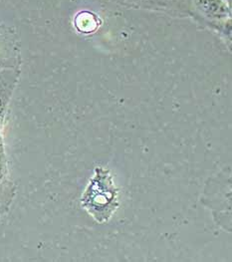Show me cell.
Returning <instances> with one entry per match:
<instances>
[{"mask_svg": "<svg viewBox=\"0 0 232 262\" xmlns=\"http://www.w3.org/2000/svg\"><path fill=\"white\" fill-rule=\"evenodd\" d=\"M82 206L100 223L111 217L118 206V192L108 170L96 169V174L82 198Z\"/></svg>", "mask_w": 232, "mask_h": 262, "instance_id": "obj_1", "label": "cell"}, {"mask_svg": "<svg viewBox=\"0 0 232 262\" xmlns=\"http://www.w3.org/2000/svg\"><path fill=\"white\" fill-rule=\"evenodd\" d=\"M195 9L202 17L214 22H226L231 17V10L226 0H194Z\"/></svg>", "mask_w": 232, "mask_h": 262, "instance_id": "obj_2", "label": "cell"}, {"mask_svg": "<svg viewBox=\"0 0 232 262\" xmlns=\"http://www.w3.org/2000/svg\"><path fill=\"white\" fill-rule=\"evenodd\" d=\"M13 32L8 28L0 35V71L8 70L16 66V46L14 44Z\"/></svg>", "mask_w": 232, "mask_h": 262, "instance_id": "obj_3", "label": "cell"}, {"mask_svg": "<svg viewBox=\"0 0 232 262\" xmlns=\"http://www.w3.org/2000/svg\"><path fill=\"white\" fill-rule=\"evenodd\" d=\"M16 82L17 72L8 70L0 71V129Z\"/></svg>", "mask_w": 232, "mask_h": 262, "instance_id": "obj_4", "label": "cell"}, {"mask_svg": "<svg viewBox=\"0 0 232 262\" xmlns=\"http://www.w3.org/2000/svg\"><path fill=\"white\" fill-rule=\"evenodd\" d=\"M74 24L78 30L83 33H91L99 26L97 17L89 11L79 12L74 19Z\"/></svg>", "mask_w": 232, "mask_h": 262, "instance_id": "obj_5", "label": "cell"}, {"mask_svg": "<svg viewBox=\"0 0 232 262\" xmlns=\"http://www.w3.org/2000/svg\"><path fill=\"white\" fill-rule=\"evenodd\" d=\"M4 179H5V159H4V151L3 146L0 142V211L3 208V203L1 202V189L4 185Z\"/></svg>", "mask_w": 232, "mask_h": 262, "instance_id": "obj_6", "label": "cell"}, {"mask_svg": "<svg viewBox=\"0 0 232 262\" xmlns=\"http://www.w3.org/2000/svg\"><path fill=\"white\" fill-rule=\"evenodd\" d=\"M153 1H155L156 4L160 3L163 6H170V7L176 6L178 8H181L183 6H188L192 0H153Z\"/></svg>", "mask_w": 232, "mask_h": 262, "instance_id": "obj_7", "label": "cell"}, {"mask_svg": "<svg viewBox=\"0 0 232 262\" xmlns=\"http://www.w3.org/2000/svg\"><path fill=\"white\" fill-rule=\"evenodd\" d=\"M9 27H7V26H4V25H0V35H2L7 29H8Z\"/></svg>", "mask_w": 232, "mask_h": 262, "instance_id": "obj_8", "label": "cell"}, {"mask_svg": "<svg viewBox=\"0 0 232 262\" xmlns=\"http://www.w3.org/2000/svg\"><path fill=\"white\" fill-rule=\"evenodd\" d=\"M124 1H131V0H124ZM132 1H142V2L147 1V2H153V0H132Z\"/></svg>", "mask_w": 232, "mask_h": 262, "instance_id": "obj_9", "label": "cell"}]
</instances>
